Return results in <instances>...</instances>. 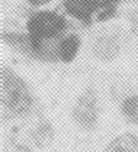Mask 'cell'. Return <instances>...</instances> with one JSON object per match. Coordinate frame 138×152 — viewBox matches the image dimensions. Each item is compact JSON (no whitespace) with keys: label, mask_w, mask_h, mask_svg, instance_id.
Segmentation results:
<instances>
[{"label":"cell","mask_w":138,"mask_h":152,"mask_svg":"<svg viewBox=\"0 0 138 152\" xmlns=\"http://www.w3.org/2000/svg\"><path fill=\"white\" fill-rule=\"evenodd\" d=\"M29 54L48 62H71L80 49V36L69 20L54 10H39L26 22Z\"/></svg>","instance_id":"1"},{"label":"cell","mask_w":138,"mask_h":152,"mask_svg":"<svg viewBox=\"0 0 138 152\" xmlns=\"http://www.w3.org/2000/svg\"><path fill=\"white\" fill-rule=\"evenodd\" d=\"M66 13L80 23L90 26L105 22L116 13L122 0H61Z\"/></svg>","instance_id":"2"},{"label":"cell","mask_w":138,"mask_h":152,"mask_svg":"<svg viewBox=\"0 0 138 152\" xmlns=\"http://www.w3.org/2000/svg\"><path fill=\"white\" fill-rule=\"evenodd\" d=\"M1 106L12 115H22L32 106L26 84L6 67H1Z\"/></svg>","instance_id":"3"},{"label":"cell","mask_w":138,"mask_h":152,"mask_svg":"<svg viewBox=\"0 0 138 152\" xmlns=\"http://www.w3.org/2000/svg\"><path fill=\"white\" fill-rule=\"evenodd\" d=\"M74 119L83 129H92L97 119V109H96V97L92 90L86 91L77 100L74 107Z\"/></svg>","instance_id":"4"},{"label":"cell","mask_w":138,"mask_h":152,"mask_svg":"<svg viewBox=\"0 0 138 152\" xmlns=\"http://www.w3.org/2000/svg\"><path fill=\"white\" fill-rule=\"evenodd\" d=\"M105 152H138V138L132 133H124L112 140Z\"/></svg>","instance_id":"5"},{"label":"cell","mask_w":138,"mask_h":152,"mask_svg":"<svg viewBox=\"0 0 138 152\" xmlns=\"http://www.w3.org/2000/svg\"><path fill=\"white\" fill-rule=\"evenodd\" d=\"M122 116L127 119L129 123H138V96L131 94L124 99L121 104Z\"/></svg>","instance_id":"6"},{"label":"cell","mask_w":138,"mask_h":152,"mask_svg":"<svg viewBox=\"0 0 138 152\" xmlns=\"http://www.w3.org/2000/svg\"><path fill=\"white\" fill-rule=\"evenodd\" d=\"M116 49H118V45L115 44L114 39L103 38V39H100V41L97 42V45H96V54H97L99 57H102V58H111V57L115 55Z\"/></svg>","instance_id":"7"},{"label":"cell","mask_w":138,"mask_h":152,"mask_svg":"<svg viewBox=\"0 0 138 152\" xmlns=\"http://www.w3.org/2000/svg\"><path fill=\"white\" fill-rule=\"evenodd\" d=\"M26 1L29 4H32V6H44V4H48L52 0H26Z\"/></svg>","instance_id":"8"}]
</instances>
